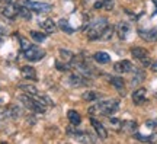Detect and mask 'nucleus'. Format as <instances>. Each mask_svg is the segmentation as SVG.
Listing matches in <instances>:
<instances>
[{
    "mask_svg": "<svg viewBox=\"0 0 157 144\" xmlns=\"http://www.w3.org/2000/svg\"><path fill=\"white\" fill-rule=\"evenodd\" d=\"M58 26L64 31V32H67V33H73L76 29L70 25V22H68L67 19H60V22H58Z\"/></svg>",
    "mask_w": 157,
    "mask_h": 144,
    "instance_id": "obj_23",
    "label": "nucleus"
},
{
    "mask_svg": "<svg viewBox=\"0 0 157 144\" xmlns=\"http://www.w3.org/2000/svg\"><path fill=\"white\" fill-rule=\"evenodd\" d=\"M134 138L140 140V141H156L157 140V134H151V135H143V134L134 133Z\"/></svg>",
    "mask_w": 157,
    "mask_h": 144,
    "instance_id": "obj_25",
    "label": "nucleus"
},
{
    "mask_svg": "<svg viewBox=\"0 0 157 144\" xmlns=\"http://www.w3.org/2000/svg\"><path fill=\"white\" fill-rule=\"evenodd\" d=\"M93 57H95V60L98 61V63H101V64H106V63H109V61H111L109 54H108V53H105V51H99V53H96Z\"/></svg>",
    "mask_w": 157,
    "mask_h": 144,
    "instance_id": "obj_21",
    "label": "nucleus"
},
{
    "mask_svg": "<svg viewBox=\"0 0 157 144\" xmlns=\"http://www.w3.org/2000/svg\"><path fill=\"white\" fill-rule=\"evenodd\" d=\"M67 116H68V121H70V124H71L73 127H77L78 124L82 122V116H80V114H78L77 111H74V109L68 111Z\"/></svg>",
    "mask_w": 157,
    "mask_h": 144,
    "instance_id": "obj_18",
    "label": "nucleus"
},
{
    "mask_svg": "<svg viewBox=\"0 0 157 144\" xmlns=\"http://www.w3.org/2000/svg\"><path fill=\"white\" fill-rule=\"evenodd\" d=\"M129 31H131V26H129V23L127 22H119L117 26V33L118 37L121 39H125L129 35Z\"/></svg>",
    "mask_w": 157,
    "mask_h": 144,
    "instance_id": "obj_15",
    "label": "nucleus"
},
{
    "mask_svg": "<svg viewBox=\"0 0 157 144\" xmlns=\"http://www.w3.org/2000/svg\"><path fill=\"white\" fill-rule=\"evenodd\" d=\"M131 54L134 58L137 60H140L144 66H151V61L148 58V51L146 48H141V47H134L132 50H131Z\"/></svg>",
    "mask_w": 157,
    "mask_h": 144,
    "instance_id": "obj_7",
    "label": "nucleus"
},
{
    "mask_svg": "<svg viewBox=\"0 0 157 144\" xmlns=\"http://www.w3.org/2000/svg\"><path fill=\"white\" fill-rule=\"evenodd\" d=\"M60 57H61L66 63H71L73 58H74V54L71 53V51H68V50H60Z\"/></svg>",
    "mask_w": 157,
    "mask_h": 144,
    "instance_id": "obj_28",
    "label": "nucleus"
},
{
    "mask_svg": "<svg viewBox=\"0 0 157 144\" xmlns=\"http://www.w3.org/2000/svg\"><path fill=\"white\" fill-rule=\"evenodd\" d=\"M19 88L22 89L25 93H28L29 96H34V98H36L39 95V92H38V89L35 88V86H32V84H21Z\"/></svg>",
    "mask_w": 157,
    "mask_h": 144,
    "instance_id": "obj_20",
    "label": "nucleus"
},
{
    "mask_svg": "<svg viewBox=\"0 0 157 144\" xmlns=\"http://www.w3.org/2000/svg\"><path fill=\"white\" fill-rule=\"evenodd\" d=\"M19 100H21V102H22L28 109H31L32 112H38V114L45 112V105L44 103H41L38 99H35L34 96H29V95H21V96H19Z\"/></svg>",
    "mask_w": 157,
    "mask_h": 144,
    "instance_id": "obj_3",
    "label": "nucleus"
},
{
    "mask_svg": "<svg viewBox=\"0 0 157 144\" xmlns=\"http://www.w3.org/2000/svg\"><path fill=\"white\" fill-rule=\"evenodd\" d=\"M108 26V21L106 18H96L93 22L89 25L87 28V38L95 41V39H101L103 31Z\"/></svg>",
    "mask_w": 157,
    "mask_h": 144,
    "instance_id": "obj_2",
    "label": "nucleus"
},
{
    "mask_svg": "<svg viewBox=\"0 0 157 144\" xmlns=\"http://www.w3.org/2000/svg\"><path fill=\"white\" fill-rule=\"evenodd\" d=\"M0 15L5 16L6 19H15L17 16V6L13 3H7V5L0 7Z\"/></svg>",
    "mask_w": 157,
    "mask_h": 144,
    "instance_id": "obj_8",
    "label": "nucleus"
},
{
    "mask_svg": "<svg viewBox=\"0 0 157 144\" xmlns=\"http://www.w3.org/2000/svg\"><path fill=\"white\" fill-rule=\"evenodd\" d=\"M138 35L147 42H156L157 41V28L153 29H138Z\"/></svg>",
    "mask_w": 157,
    "mask_h": 144,
    "instance_id": "obj_10",
    "label": "nucleus"
},
{
    "mask_svg": "<svg viewBox=\"0 0 157 144\" xmlns=\"http://www.w3.org/2000/svg\"><path fill=\"white\" fill-rule=\"evenodd\" d=\"M19 45H21V50L25 51L26 48H29V47H31L32 44H31L28 39L25 38V37H19Z\"/></svg>",
    "mask_w": 157,
    "mask_h": 144,
    "instance_id": "obj_29",
    "label": "nucleus"
},
{
    "mask_svg": "<svg viewBox=\"0 0 157 144\" xmlns=\"http://www.w3.org/2000/svg\"><path fill=\"white\" fill-rule=\"evenodd\" d=\"M134 67H132V63L128 60H122V61H118V63H115V66H113V70L117 73H129L131 70H132Z\"/></svg>",
    "mask_w": 157,
    "mask_h": 144,
    "instance_id": "obj_11",
    "label": "nucleus"
},
{
    "mask_svg": "<svg viewBox=\"0 0 157 144\" xmlns=\"http://www.w3.org/2000/svg\"><path fill=\"white\" fill-rule=\"evenodd\" d=\"M137 122L135 121H124L122 125H121V130L125 131V133H135V130H137Z\"/></svg>",
    "mask_w": 157,
    "mask_h": 144,
    "instance_id": "obj_19",
    "label": "nucleus"
},
{
    "mask_svg": "<svg viewBox=\"0 0 157 144\" xmlns=\"http://www.w3.org/2000/svg\"><path fill=\"white\" fill-rule=\"evenodd\" d=\"M144 79H146L144 72H143V70H137V72H135L134 79H132V86H138V84H140Z\"/></svg>",
    "mask_w": 157,
    "mask_h": 144,
    "instance_id": "obj_27",
    "label": "nucleus"
},
{
    "mask_svg": "<svg viewBox=\"0 0 157 144\" xmlns=\"http://www.w3.org/2000/svg\"><path fill=\"white\" fill-rule=\"evenodd\" d=\"M90 122H92L93 128L96 130V134H98V135H99L102 140L106 138V137H108V131H106V128L103 127V124H102V122H99L98 119H96V118H93V116L90 118Z\"/></svg>",
    "mask_w": 157,
    "mask_h": 144,
    "instance_id": "obj_13",
    "label": "nucleus"
},
{
    "mask_svg": "<svg viewBox=\"0 0 157 144\" xmlns=\"http://www.w3.org/2000/svg\"><path fill=\"white\" fill-rule=\"evenodd\" d=\"M23 79H28V80H36V72L32 66H23L21 68Z\"/></svg>",
    "mask_w": 157,
    "mask_h": 144,
    "instance_id": "obj_16",
    "label": "nucleus"
},
{
    "mask_svg": "<svg viewBox=\"0 0 157 144\" xmlns=\"http://www.w3.org/2000/svg\"><path fill=\"white\" fill-rule=\"evenodd\" d=\"M150 67H151V70H153V72H156V73H157V61L151 63V66H150Z\"/></svg>",
    "mask_w": 157,
    "mask_h": 144,
    "instance_id": "obj_34",
    "label": "nucleus"
},
{
    "mask_svg": "<svg viewBox=\"0 0 157 144\" xmlns=\"http://www.w3.org/2000/svg\"><path fill=\"white\" fill-rule=\"evenodd\" d=\"M67 134L71 138L78 141V143H93V141H95V138H93L89 133H86V131H76V130H71V128H70V130H67Z\"/></svg>",
    "mask_w": 157,
    "mask_h": 144,
    "instance_id": "obj_6",
    "label": "nucleus"
},
{
    "mask_svg": "<svg viewBox=\"0 0 157 144\" xmlns=\"http://www.w3.org/2000/svg\"><path fill=\"white\" fill-rule=\"evenodd\" d=\"M17 16L29 21L31 19V9L26 7V6H17Z\"/></svg>",
    "mask_w": 157,
    "mask_h": 144,
    "instance_id": "obj_22",
    "label": "nucleus"
},
{
    "mask_svg": "<svg viewBox=\"0 0 157 144\" xmlns=\"http://www.w3.org/2000/svg\"><path fill=\"white\" fill-rule=\"evenodd\" d=\"M101 7H102V0H99V2L95 3V9H101Z\"/></svg>",
    "mask_w": 157,
    "mask_h": 144,
    "instance_id": "obj_35",
    "label": "nucleus"
},
{
    "mask_svg": "<svg viewBox=\"0 0 157 144\" xmlns=\"http://www.w3.org/2000/svg\"><path fill=\"white\" fill-rule=\"evenodd\" d=\"M119 108V100L117 99H108V100H102L98 102L95 105H92L89 108V115L90 116H96V115H112L118 111Z\"/></svg>",
    "mask_w": 157,
    "mask_h": 144,
    "instance_id": "obj_1",
    "label": "nucleus"
},
{
    "mask_svg": "<svg viewBox=\"0 0 157 144\" xmlns=\"http://www.w3.org/2000/svg\"><path fill=\"white\" fill-rule=\"evenodd\" d=\"M112 33H113V28H111V26H106V29H105V31H103V33H102L101 39H111Z\"/></svg>",
    "mask_w": 157,
    "mask_h": 144,
    "instance_id": "obj_31",
    "label": "nucleus"
},
{
    "mask_svg": "<svg viewBox=\"0 0 157 144\" xmlns=\"http://www.w3.org/2000/svg\"><path fill=\"white\" fill-rule=\"evenodd\" d=\"M68 80H70L71 86H74V88H82V86H87V84L90 83L89 80H87V77H86L84 74H82V73H78V74H71Z\"/></svg>",
    "mask_w": 157,
    "mask_h": 144,
    "instance_id": "obj_9",
    "label": "nucleus"
},
{
    "mask_svg": "<svg viewBox=\"0 0 157 144\" xmlns=\"http://www.w3.org/2000/svg\"><path fill=\"white\" fill-rule=\"evenodd\" d=\"M31 38L34 39L35 42H44L47 35L45 32H38V31H31Z\"/></svg>",
    "mask_w": 157,
    "mask_h": 144,
    "instance_id": "obj_26",
    "label": "nucleus"
},
{
    "mask_svg": "<svg viewBox=\"0 0 157 144\" xmlns=\"http://www.w3.org/2000/svg\"><path fill=\"white\" fill-rule=\"evenodd\" d=\"M147 90L144 88H140V89H135L134 93H132V102H134L135 105H141V103H144L147 100Z\"/></svg>",
    "mask_w": 157,
    "mask_h": 144,
    "instance_id": "obj_12",
    "label": "nucleus"
},
{
    "mask_svg": "<svg viewBox=\"0 0 157 144\" xmlns=\"http://www.w3.org/2000/svg\"><path fill=\"white\" fill-rule=\"evenodd\" d=\"M23 3L31 10L39 12V13H47L52 10V6L50 3H41V2H32V0H23Z\"/></svg>",
    "mask_w": 157,
    "mask_h": 144,
    "instance_id": "obj_5",
    "label": "nucleus"
},
{
    "mask_svg": "<svg viewBox=\"0 0 157 144\" xmlns=\"http://www.w3.org/2000/svg\"><path fill=\"white\" fill-rule=\"evenodd\" d=\"M106 77H108V80L111 82V84H112L113 88L117 89V90H119V92H122L124 88H125V83H124L122 77H118V76H109V74H108Z\"/></svg>",
    "mask_w": 157,
    "mask_h": 144,
    "instance_id": "obj_17",
    "label": "nucleus"
},
{
    "mask_svg": "<svg viewBox=\"0 0 157 144\" xmlns=\"http://www.w3.org/2000/svg\"><path fill=\"white\" fill-rule=\"evenodd\" d=\"M115 6V0H102V7L105 10H112Z\"/></svg>",
    "mask_w": 157,
    "mask_h": 144,
    "instance_id": "obj_30",
    "label": "nucleus"
},
{
    "mask_svg": "<svg viewBox=\"0 0 157 144\" xmlns=\"http://www.w3.org/2000/svg\"><path fill=\"white\" fill-rule=\"evenodd\" d=\"M23 56L29 61H39L41 58L45 57V51L42 48L36 47V45H31L29 48H26V50L23 51Z\"/></svg>",
    "mask_w": 157,
    "mask_h": 144,
    "instance_id": "obj_4",
    "label": "nucleus"
},
{
    "mask_svg": "<svg viewBox=\"0 0 157 144\" xmlns=\"http://www.w3.org/2000/svg\"><path fill=\"white\" fill-rule=\"evenodd\" d=\"M39 26L44 29V32L45 33H54L56 32V23L52 22V19H39Z\"/></svg>",
    "mask_w": 157,
    "mask_h": 144,
    "instance_id": "obj_14",
    "label": "nucleus"
},
{
    "mask_svg": "<svg viewBox=\"0 0 157 144\" xmlns=\"http://www.w3.org/2000/svg\"><path fill=\"white\" fill-rule=\"evenodd\" d=\"M99 98H101V95L96 93V92H93V90H87V92H84V93L82 95V99H83V100H87V102L98 100Z\"/></svg>",
    "mask_w": 157,
    "mask_h": 144,
    "instance_id": "obj_24",
    "label": "nucleus"
},
{
    "mask_svg": "<svg viewBox=\"0 0 157 144\" xmlns=\"http://www.w3.org/2000/svg\"><path fill=\"white\" fill-rule=\"evenodd\" d=\"M109 122L112 124V127L115 128V130H121L122 121H119V119H117V118H111V119H109Z\"/></svg>",
    "mask_w": 157,
    "mask_h": 144,
    "instance_id": "obj_32",
    "label": "nucleus"
},
{
    "mask_svg": "<svg viewBox=\"0 0 157 144\" xmlns=\"http://www.w3.org/2000/svg\"><path fill=\"white\" fill-rule=\"evenodd\" d=\"M146 124H147V127H150V128H156V125H157L154 121H147Z\"/></svg>",
    "mask_w": 157,
    "mask_h": 144,
    "instance_id": "obj_33",
    "label": "nucleus"
}]
</instances>
